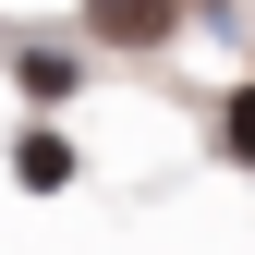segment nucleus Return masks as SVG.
Returning a JSON list of instances; mask_svg holds the SVG:
<instances>
[{
  "mask_svg": "<svg viewBox=\"0 0 255 255\" xmlns=\"http://www.w3.org/2000/svg\"><path fill=\"white\" fill-rule=\"evenodd\" d=\"M231 158H243V170H255V85H243V98H231Z\"/></svg>",
  "mask_w": 255,
  "mask_h": 255,
  "instance_id": "7ed1b4c3",
  "label": "nucleus"
},
{
  "mask_svg": "<svg viewBox=\"0 0 255 255\" xmlns=\"http://www.w3.org/2000/svg\"><path fill=\"white\" fill-rule=\"evenodd\" d=\"M85 24H98L110 49H158V37L182 24V0H85Z\"/></svg>",
  "mask_w": 255,
  "mask_h": 255,
  "instance_id": "f257e3e1",
  "label": "nucleus"
},
{
  "mask_svg": "<svg viewBox=\"0 0 255 255\" xmlns=\"http://www.w3.org/2000/svg\"><path fill=\"white\" fill-rule=\"evenodd\" d=\"M12 170L49 195V182H73V146H61V134H24V158H12Z\"/></svg>",
  "mask_w": 255,
  "mask_h": 255,
  "instance_id": "f03ea898",
  "label": "nucleus"
}]
</instances>
